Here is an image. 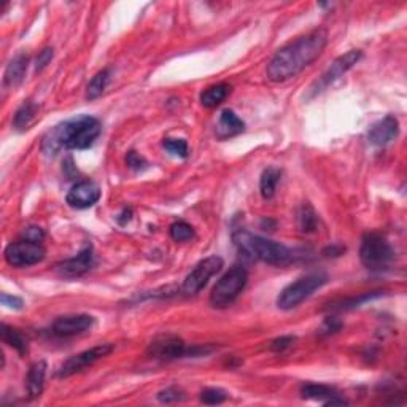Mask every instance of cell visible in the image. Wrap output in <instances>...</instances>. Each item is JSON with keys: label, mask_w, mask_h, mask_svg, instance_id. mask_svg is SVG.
Returning <instances> with one entry per match:
<instances>
[{"label": "cell", "mask_w": 407, "mask_h": 407, "mask_svg": "<svg viewBox=\"0 0 407 407\" xmlns=\"http://www.w3.org/2000/svg\"><path fill=\"white\" fill-rule=\"evenodd\" d=\"M399 134V123L395 117H388L379 119V121L371 126L368 130V140L369 143L375 145V147H385L393 142Z\"/></svg>", "instance_id": "15"}, {"label": "cell", "mask_w": 407, "mask_h": 407, "mask_svg": "<svg viewBox=\"0 0 407 407\" xmlns=\"http://www.w3.org/2000/svg\"><path fill=\"white\" fill-rule=\"evenodd\" d=\"M382 294H384V291H373V293H364V294L358 296V298L347 299L345 303H342V307H339V309H353V307H358L360 304L366 303V301L379 298V296H382Z\"/></svg>", "instance_id": "30"}, {"label": "cell", "mask_w": 407, "mask_h": 407, "mask_svg": "<svg viewBox=\"0 0 407 407\" xmlns=\"http://www.w3.org/2000/svg\"><path fill=\"white\" fill-rule=\"evenodd\" d=\"M248 274L242 266H233L210 293V305L215 309H226L235 303L247 285Z\"/></svg>", "instance_id": "4"}, {"label": "cell", "mask_w": 407, "mask_h": 407, "mask_svg": "<svg viewBox=\"0 0 407 407\" xmlns=\"http://www.w3.org/2000/svg\"><path fill=\"white\" fill-rule=\"evenodd\" d=\"M326 45H328V31L325 27L314 29L312 32L285 45L269 61L266 70L268 78L274 83L294 78L321 56Z\"/></svg>", "instance_id": "1"}, {"label": "cell", "mask_w": 407, "mask_h": 407, "mask_svg": "<svg viewBox=\"0 0 407 407\" xmlns=\"http://www.w3.org/2000/svg\"><path fill=\"white\" fill-rule=\"evenodd\" d=\"M126 164L134 170H142L148 165L147 161L140 156L137 152H134V150H130V152H128V154H126Z\"/></svg>", "instance_id": "31"}, {"label": "cell", "mask_w": 407, "mask_h": 407, "mask_svg": "<svg viewBox=\"0 0 407 407\" xmlns=\"http://www.w3.org/2000/svg\"><path fill=\"white\" fill-rule=\"evenodd\" d=\"M244 129H245V123L233 112V110L226 108L221 112L220 119L217 123V137L220 140L235 137V135L244 132Z\"/></svg>", "instance_id": "17"}, {"label": "cell", "mask_w": 407, "mask_h": 407, "mask_svg": "<svg viewBox=\"0 0 407 407\" xmlns=\"http://www.w3.org/2000/svg\"><path fill=\"white\" fill-rule=\"evenodd\" d=\"M94 318L91 315L78 314V315H65L59 316V318L53 323V334L59 336V338H72V336H78L86 333L93 328Z\"/></svg>", "instance_id": "13"}, {"label": "cell", "mask_w": 407, "mask_h": 407, "mask_svg": "<svg viewBox=\"0 0 407 407\" xmlns=\"http://www.w3.org/2000/svg\"><path fill=\"white\" fill-rule=\"evenodd\" d=\"M0 336H2V340L5 344L13 347V349L16 350L21 356L27 353V342L18 329H14V328H12V326L3 323L2 326H0Z\"/></svg>", "instance_id": "24"}, {"label": "cell", "mask_w": 407, "mask_h": 407, "mask_svg": "<svg viewBox=\"0 0 407 407\" xmlns=\"http://www.w3.org/2000/svg\"><path fill=\"white\" fill-rule=\"evenodd\" d=\"M130 218H132V209L126 207V209H123V212L118 215L117 221H118L119 224H126V223H129Z\"/></svg>", "instance_id": "37"}, {"label": "cell", "mask_w": 407, "mask_h": 407, "mask_svg": "<svg viewBox=\"0 0 407 407\" xmlns=\"http://www.w3.org/2000/svg\"><path fill=\"white\" fill-rule=\"evenodd\" d=\"M342 328V323L338 318H333V316H329V318L325 320V325L321 331H323L325 334H333V333H338V331Z\"/></svg>", "instance_id": "36"}, {"label": "cell", "mask_w": 407, "mask_h": 407, "mask_svg": "<svg viewBox=\"0 0 407 407\" xmlns=\"http://www.w3.org/2000/svg\"><path fill=\"white\" fill-rule=\"evenodd\" d=\"M102 132V124L97 118L80 115L54 126L43 137L42 150L47 156H54L61 150H86L93 147Z\"/></svg>", "instance_id": "2"}, {"label": "cell", "mask_w": 407, "mask_h": 407, "mask_svg": "<svg viewBox=\"0 0 407 407\" xmlns=\"http://www.w3.org/2000/svg\"><path fill=\"white\" fill-rule=\"evenodd\" d=\"M328 283V277L325 274H309L290 283L282 290L277 298V305L282 310H291L309 299L316 290Z\"/></svg>", "instance_id": "6"}, {"label": "cell", "mask_w": 407, "mask_h": 407, "mask_svg": "<svg viewBox=\"0 0 407 407\" xmlns=\"http://www.w3.org/2000/svg\"><path fill=\"white\" fill-rule=\"evenodd\" d=\"M113 351V345L110 344H100L95 345L93 349L84 350L82 353H77L73 356H70L67 361H64V364L59 368L58 371V377L61 379H65V377H70L73 374H78L84 371L89 366H93L94 363H97L99 360L105 358Z\"/></svg>", "instance_id": "10"}, {"label": "cell", "mask_w": 407, "mask_h": 407, "mask_svg": "<svg viewBox=\"0 0 407 407\" xmlns=\"http://www.w3.org/2000/svg\"><path fill=\"white\" fill-rule=\"evenodd\" d=\"M169 233L175 242H188V240L194 237V228L188 224L187 221H175V223L170 224Z\"/></svg>", "instance_id": "26"}, {"label": "cell", "mask_w": 407, "mask_h": 407, "mask_svg": "<svg viewBox=\"0 0 407 407\" xmlns=\"http://www.w3.org/2000/svg\"><path fill=\"white\" fill-rule=\"evenodd\" d=\"M294 340L296 338H293V336H283V338H279L270 342V350L275 351V353H282V351L290 349L294 344Z\"/></svg>", "instance_id": "32"}, {"label": "cell", "mask_w": 407, "mask_h": 407, "mask_svg": "<svg viewBox=\"0 0 407 407\" xmlns=\"http://www.w3.org/2000/svg\"><path fill=\"white\" fill-rule=\"evenodd\" d=\"M53 56H54L53 48H45V49H42V51L38 53L37 59H35V70H37V72H40V70H43L49 62H51Z\"/></svg>", "instance_id": "33"}, {"label": "cell", "mask_w": 407, "mask_h": 407, "mask_svg": "<svg viewBox=\"0 0 407 407\" xmlns=\"http://www.w3.org/2000/svg\"><path fill=\"white\" fill-rule=\"evenodd\" d=\"M110 78H112V69H102L91 78V82L88 83L86 88V99L94 100L99 95H102L105 88L108 86Z\"/></svg>", "instance_id": "23"}, {"label": "cell", "mask_w": 407, "mask_h": 407, "mask_svg": "<svg viewBox=\"0 0 407 407\" xmlns=\"http://www.w3.org/2000/svg\"><path fill=\"white\" fill-rule=\"evenodd\" d=\"M27 65H29V56H26V54H18V56H14L7 65V69H5L3 86L7 88L18 86V84L24 80V77H26Z\"/></svg>", "instance_id": "18"}, {"label": "cell", "mask_w": 407, "mask_h": 407, "mask_svg": "<svg viewBox=\"0 0 407 407\" xmlns=\"http://www.w3.org/2000/svg\"><path fill=\"white\" fill-rule=\"evenodd\" d=\"M0 301H2V304L5 305V307L13 309V310L23 309V305H24L21 298H18V296L7 294V293H2V296H0Z\"/></svg>", "instance_id": "34"}, {"label": "cell", "mask_w": 407, "mask_h": 407, "mask_svg": "<svg viewBox=\"0 0 407 407\" xmlns=\"http://www.w3.org/2000/svg\"><path fill=\"white\" fill-rule=\"evenodd\" d=\"M24 239L40 244L45 239V233H43V229L37 228V226H31V228H27L26 231H24Z\"/></svg>", "instance_id": "35"}, {"label": "cell", "mask_w": 407, "mask_h": 407, "mask_svg": "<svg viewBox=\"0 0 407 407\" xmlns=\"http://www.w3.org/2000/svg\"><path fill=\"white\" fill-rule=\"evenodd\" d=\"M37 112H38V107L34 102H31V100L24 102L21 107L16 110V113H14V118H13L14 129L18 130L29 129V126L32 124L35 117H37Z\"/></svg>", "instance_id": "22"}, {"label": "cell", "mask_w": 407, "mask_h": 407, "mask_svg": "<svg viewBox=\"0 0 407 407\" xmlns=\"http://www.w3.org/2000/svg\"><path fill=\"white\" fill-rule=\"evenodd\" d=\"M5 261L13 268H29V266L42 263L47 256V250L42 244L32 242V240H19V242L10 244L3 251Z\"/></svg>", "instance_id": "7"}, {"label": "cell", "mask_w": 407, "mask_h": 407, "mask_svg": "<svg viewBox=\"0 0 407 407\" xmlns=\"http://www.w3.org/2000/svg\"><path fill=\"white\" fill-rule=\"evenodd\" d=\"M299 228L303 233H315L316 231V223H318V217H316L315 210L310 207V205H303V209L299 210Z\"/></svg>", "instance_id": "25"}, {"label": "cell", "mask_w": 407, "mask_h": 407, "mask_svg": "<svg viewBox=\"0 0 407 407\" xmlns=\"http://www.w3.org/2000/svg\"><path fill=\"white\" fill-rule=\"evenodd\" d=\"M280 177H282V170L277 167H268L264 169V172L261 174L259 180V191L263 199H272L275 194V189H277V185L280 182Z\"/></svg>", "instance_id": "21"}, {"label": "cell", "mask_w": 407, "mask_h": 407, "mask_svg": "<svg viewBox=\"0 0 407 407\" xmlns=\"http://www.w3.org/2000/svg\"><path fill=\"white\" fill-rule=\"evenodd\" d=\"M94 264V255H93V247L91 245H86L77 256L73 258L65 259L62 263L54 266V270L59 277L62 279H80L83 277L84 274L89 272Z\"/></svg>", "instance_id": "12"}, {"label": "cell", "mask_w": 407, "mask_h": 407, "mask_svg": "<svg viewBox=\"0 0 407 407\" xmlns=\"http://www.w3.org/2000/svg\"><path fill=\"white\" fill-rule=\"evenodd\" d=\"M100 199V188L93 182H78L75 183L67 193V204L72 209L84 210L93 207Z\"/></svg>", "instance_id": "14"}, {"label": "cell", "mask_w": 407, "mask_h": 407, "mask_svg": "<svg viewBox=\"0 0 407 407\" xmlns=\"http://www.w3.org/2000/svg\"><path fill=\"white\" fill-rule=\"evenodd\" d=\"M187 345L177 336H159L148 345L147 355L161 361H172L187 355Z\"/></svg>", "instance_id": "11"}, {"label": "cell", "mask_w": 407, "mask_h": 407, "mask_svg": "<svg viewBox=\"0 0 407 407\" xmlns=\"http://www.w3.org/2000/svg\"><path fill=\"white\" fill-rule=\"evenodd\" d=\"M163 147L167 150L170 154L177 158H187L188 156V143L183 139H165L163 142Z\"/></svg>", "instance_id": "27"}, {"label": "cell", "mask_w": 407, "mask_h": 407, "mask_svg": "<svg viewBox=\"0 0 407 407\" xmlns=\"http://www.w3.org/2000/svg\"><path fill=\"white\" fill-rule=\"evenodd\" d=\"M361 58H363V53H361L360 49H350L349 53L339 56L338 59H336V61H333V64H331L328 69L325 70L323 73H321V77L312 84V88H310V95H316L321 91H325L326 88H329L331 84L336 82V80L344 77V75L349 72V70L353 67V65L358 62Z\"/></svg>", "instance_id": "8"}, {"label": "cell", "mask_w": 407, "mask_h": 407, "mask_svg": "<svg viewBox=\"0 0 407 407\" xmlns=\"http://www.w3.org/2000/svg\"><path fill=\"white\" fill-rule=\"evenodd\" d=\"M45 375H47V363L45 361H37L31 366L26 379V390L29 398H38L42 395L45 386Z\"/></svg>", "instance_id": "19"}, {"label": "cell", "mask_w": 407, "mask_h": 407, "mask_svg": "<svg viewBox=\"0 0 407 407\" xmlns=\"http://www.w3.org/2000/svg\"><path fill=\"white\" fill-rule=\"evenodd\" d=\"M234 244L237 245L239 250L245 253L250 258L259 259L266 264L272 266H285L288 264L293 253L290 248H286L285 245L274 242V240L264 239L261 235H255L248 233V231L237 229L233 234Z\"/></svg>", "instance_id": "3"}, {"label": "cell", "mask_w": 407, "mask_h": 407, "mask_svg": "<svg viewBox=\"0 0 407 407\" xmlns=\"http://www.w3.org/2000/svg\"><path fill=\"white\" fill-rule=\"evenodd\" d=\"M301 395L305 399H314V401H320L325 406H347L349 401L342 399L339 396L338 391L331 386L326 385H320V384H307L301 388Z\"/></svg>", "instance_id": "16"}, {"label": "cell", "mask_w": 407, "mask_h": 407, "mask_svg": "<svg viewBox=\"0 0 407 407\" xmlns=\"http://www.w3.org/2000/svg\"><path fill=\"white\" fill-rule=\"evenodd\" d=\"M223 268V259L220 256H209L196 264V268L187 275L182 285V291L185 294H196L209 283V280L217 275Z\"/></svg>", "instance_id": "9"}, {"label": "cell", "mask_w": 407, "mask_h": 407, "mask_svg": "<svg viewBox=\"0 0 407 407\" xmlns=\"http://www.w3.org/2000/svg\"><path fill=\"white\" fill-rule=\"evenodd\" d=\"M183 398H185L183 391L177 388V386H170V388H165L158 393V401L163 404L178 403V401H183Z\"/></svg>", "instance_id": "29"}, {"label": "cell", "mask_w": 407, "mask_h": 407, "mask_svg": "<svg viewBox=\"0 0 407 407\" xmlns=\"http://www.w3.org/2000/svg\"><path fill=\"white\" fill-rule=\"evenodd\" d=\"M393 258L395 250L391 248L390 242L384 235L377 233H369L364 235L360 248V259L366 269L380 272V270L388 268Z\"/></svg>", "instance_id": "5"}, {"label": "cell", "mask_w": 407, "mask_h": 407, "mask_svg": "<svg viewBox=\"0 0 407 407\" xmlns=\"http://www.w3.org/2000/svg\"><path fill=\"white\" fill-rule=\"evenodd\" d=\"M229 93H231L229 84L226 83L213 84V86L207 88L202 94H200V104L207 108H215L218 107L226 97H228Z\"/></svg>", "instance_id": "20"}, {"label": "cell", "mask_w": 407, "mask_h": 407, "mask_svg": "<svg viewBox=\"0 0 407 407\" xmlns=\"http://www.w3.org/2000/svg\"><path fill=\"white\" fill-rule=\"evenodd\" d=\"M228 399V393L221 388H205L202 393H200V403L215 406L221 404Z\"/></svg>", "instance_id": "28"}]
</instances>
